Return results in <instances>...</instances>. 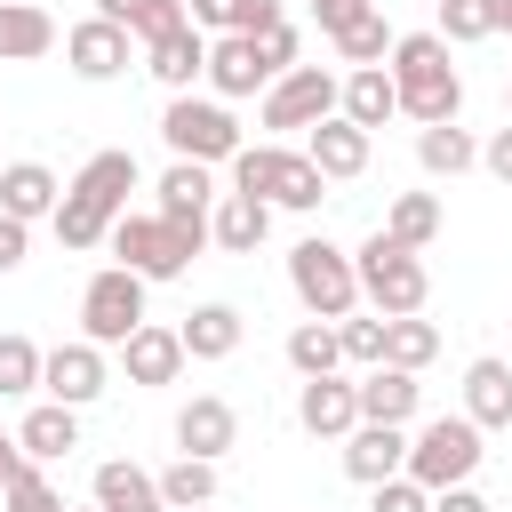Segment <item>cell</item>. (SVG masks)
Returning a JSON list of instances; mask_svg holds the SVG:
<instances>
[{
  "label": "cell",
  "mask_w": 512,
  "mask_h": 512,
  "mask_svg": "<svg viewBox=\"0 0 512 512\" xmlns=\"http://www.w3.org/2000/svg\"><path fill=\"white\" fill-rule=\"evenodd\" d=\"M184 8H192L200 32H272V24H288L280 0H184Z\"/></svg>",
  "instance_id": "31"
},
{
  "label": "cell",
  "mask_w": 512,
  "mask_h": 512,
  "mask_svg": "<svg viewBox=\"0 0 512 512\" xmlns=\"http://www.w3.org/2000/svg\"><path fill=\"white\" fill-rule=\"evenodd\" d=\"M496 32H512V0H496Z\"/></svg>",
  "instance_id": "50"
},
{
  "label": "cell",
  "mask_w": 512,
  "mask_h": 512,
  "mask_svg": "<svg viewBox=\"0 0 512 512\" xmlns=\"http://www.w3.org/2000/svg\"><path fill=\"white\" fill-rule=\"evenodd\" d=\"M144 272H128V264H104V272H88V288H80V336L88 344H104V352H120L152 312H144Z\"/></svg>",
  "instance_id": "8"
},
{
  "label": "cell",
  "mask_w": 512,
  "mask_h": 512,
  "mask_svg": "<svg viewBox=\"0 0 512 512\" xmlns=\"http://www.w3.org/2000/svg\"><path fill=\"white\" fill-rule=\"evenodd\" d=\"M16 464H24V440H16V432H0V488L16 480Z\"/></svg>",
  "instance_id": "48"
},
{
  "label": "cell",
  "mask_w": 512,
  "mask_h": 512,
  "mask_svg": "<svg viewBox=\"0 0 512 512\" xmlns=\"http://www.w3.org/2000/svg\"><path fill=\"white\" fill-rule=\"evenodd\" d=\"M288 368H296V376H336V368H344L336 320H312V312H304V320L288 328Z\"/></svg>",
  "instance_id": "30"
},
{
  "label": "cell",
  "mask_w": 512,
  "mask_h": 512,
  "mask_svg": "<svg viewBox=\"0 0 512 512\" xmlns=\"http://www.w3.org/2000/svg\"><path fill=\"white\" fill-rule=\"evenodd\" d=\"M64 512H104V504H96V496H88V504H64Z\"/></svg>",
  "instance_id": "51"
},
{
  "label": "cell",
  "mask_w": 512,
  "mask_h": 512,
  "mask_svg": "<svg viewBox=\"0 0 512 512\" xmlns=\"http://www.w3.org/2000/svg\"><path fill=\"white\" fill-rule=\"evenodd\" d=\"M320 200H328V176L304 160V144H288V152H280V176H272V208H296V216H312Z\"/></svg>",
  "instance_id": "32"
},
{
  "label": "cell",
  "mask_w": 512,
  "mask_h": 512,
  "mask_svg": "<svg viewBox=\"0 0 512 512\" xmlns=\"http://www.w3.org/2000/svg\"><path fill=\"white\" fill-rule=\"evenodd\" d=\"M336 336H344V368H376L384 360V312H344Z\"/></svg>",
  "instance_id": "40"
},
{
  "label": "cell",
  "mask_w": 512,
  "mask_h": 512,
  "mask_svg": "<svg viewBox=\"0 0 512 512\" xmlns=\"http://www.w3.org/2000/svg\"><path fill=\"white\" fill-rule=\"evenodd\" d=\"M368 512H432V488H424V480H408V472H392V480H376V488H368Z\"/></svg>",
  "instance_id": "42"
},
{
  "label": "cell",
  "mask_w": 512,
  "mask_h": 512,
  "mask_svg": "<svg viewBox=\"0 0 512 512\" xmlns=\"http://www.w3.org/2000/svg\"><path fill=\"white\" fill-rule=\"evenodd\" d=\"M416 408H424L416 368H392V360L360 368V416H368V424H416Z\"/></svg>",
  "instance_id": "21"
},
{
  "label": "cell",
  "mask_w": 512,
  "mask_h": 512,
  "mask_svg": "<svg viewBox=\"0 0 512 512\" xmlns=\"http://www.w3.org/2000/svg\"><path fill=\"white\" fill-rule=\"evenodd\" d=\"M160 144H168V160L224 168L248 136H240V120H232L224 96H168V112H160Z\"/></svg>",
  "instance_id": "7"
},
{
  "label": "cell",
  "mask_w": 512,
  "mask_h": 512,
  "mask_svg": "<svg viewBox=\"0 0 512 512\" xmlns=\"http://www.w3.org/2000/svg\"><path fill=\"white\" fill-rule=\"evenodd\" d=\"M384 72H392V88H400V120L432 128V120H456V112H464V80H456L440 32H400L392 56H384Z\"/></svg>",
  "instance_id": "2"
},
{
  "label": "cell",
  "mask_w": 512,
  "mask_h": 512,
  "mask_svg": "<svg viewBox=\"0 0 512 512\" xmlns=\"http://www.w3.org/2000/svg\"><path fill=\"white\" fill-rule=\"evenodd\" d=\"M480 456H488V432H480L464 408H456V416H424V424L408 432V480H424L432 496L456 488V480H472Z\"/></svg>",
  "instance_id": "6"
},
{
  "label": "cell",
  "mask_w": 512,
  "mask_h": 512,
  "mask_svg": "<svg viewBox=\"0 0 512 512\" xmlns=\"http://www.w3.org/2000/svg\"><path fill=\"white\" fill-rule=\"evenodd\" d=\"M56 200H64V184H56L48 160H8V168H0V208H8V216L40 224V216H56Z\"/></svg>",
  "instance_id": "26"
},
{
  "label": "cell",
  "mask_w": 512,
  "mask_h": 512,
  "mask_svg": "<svg viewBox=\"0 0 512 512\" xmlns=\"http://www.w3.org/2000/svg\"><path fill=\"white\" fill-rule=\"evenodd\" d=\"M432 512H496V504H488L472 480H456V488H440V496H432Z\"/></svg>",
  "instance_id": "47"
},
{
  "label": "cell",
  "mask_w": 512,
  "mask_h": 512,
  "mask_svg": "<svg viewBox=\"0 0 512 512\" xmlns=\"http://www.w3.org/2000/svg\"><path fill=\"white\" fill-rule=\"evenodd\" d=\"M304 8H312V24H320V32L336 40V32H344V24H360V16L376 8V0H304Z\"/></svg>",
  "instance_id": "43"
},
{
  "label": "cell",
  "mask_w": 512,
  "mask_h": 512,
  "mask_svg": "<svg viewBox=\"0 0 512 512\" xmlns=\"http://www.w3.org/2000/svg\"><path fill=\"white\" fill-rule=\"evenodd\" d=\"M64 64H72V80L104 88V80H120V72L136 64V32L112 24V16H80V24L64 32Z\"/></svg>",
  "instance_id": "10"
},
{
  "label": "cell",
  "mask_w": 512,
  "mask_h": 512,
  "mask_svg": "<svg viewBox=\"0 0 512 512\" xmlns=\"http://www.w3.org/2000/svg\"><path fill=\"white\" fill-rule=\"evenodd\" d=\"M24 256H32V224H24V216H8V208H0V272H16V264H24Z\"/></svg>",
  "instance_id": "45"
},
{
  "label": "cell",
  "mask_w": 512,
  "mask_h": 512,
  "mask_svg": "<svg viewBox=\"0 0 512 512\" xmlns=\"http://www.w3.org/2000/svg\"><path fill=\"white\" fill-rule=\"evenodd\" d=\"M416 168L424 176H464V168H480V136L456 128V120H432V128H416Z\"/></svg>",
  "instance_id": "29"
},
{
  "label": "cell",
  "mask_w": 512,
  "mask_h": 512,
  "mask_svg": "<svg viewBox=\"0 0 512 512\" xmlns=\"http://www.w3.org/2000/svg\"><path fill=\"white\" fill-rule=\"evenodd\" d=\"M112 264H128V272H144L152 288L160 280H184V264L208 248V232H192V224H168L160 208H128L120 224H112Z\"/></svg>",
  "instance_id": "3"
},
{
  "label": "cell",
  "mask_w": 512,
  "mask_h": 512,
  "mask_svg": "<svg viewBox=\"0 0 512 512\" xmlns=\"http://www.w3.org/2000/svg\"><path fill=\"white\" fill-rule=\"evenodd\" d=\"M336 104H344V80H336V72H320V64H288V72L256 96V120H264L272 136H304V128H320Z\"/></svg>",
  "instance_id": "9"
},
{
  "label": "cell",
  "mask_w": 512,
  "mask_h": 512,
  "mask_svg": "<svg viewBox=\"0 0 512 512\" xmlns=\"http://www.w3.org/2000/svg\"><path fill=\"white\" fill-rule=\"evenodd\" d=\"M88 496H96L104 512H168L160 472H144V464H128V456H104L96 480H88Z\"/></svg>",
  "instance_id": "22"
},
{
  "label": "cell",
  "mask_w": 512,
  "mask_h": 512,
  "mask_svg": "<svg viewBox=\"0 0 512 512\" xmlns=\"http://www.w3.org/2000/svg\"><path fill=\"white\" fill-rule=\"evenodd\" d=\"M160 496H168V504H216V464H208V456H176V464L160 472Z\"/></svg>",
  "instance_id": "39"
},
{
  "label": "cell",
  "mask_w": 512,
  "mask_h": 512,
  "mask_svg": "<svg viewBox=\"0 0 512 512\" xmlns=\"http://www.w3.org/2000/svg\"><path fill=\"white\" fill-rule=\"evenodd\" d=\"M368 152H376V136H368L360 120H344V112H328L320 128H304V160H312L328 184H352V176H368Z\"/></svg>",
  "instance_id": "14"
},
{
  "label": "cell",
  "mask_w": 512,
  "mask_h": 512,
  "mask_svg": "<svg viewBox=\"0 0 512 512\" xmlns=\"http://www.w3.org/2000/svg\"><path fill=\"white\" fill-rule=\"evenodd\" d=\"M104 384H112V352H104V344H88V336L56 344V352H48V368H40V392H48V400H64V408L104 400Z\"/></svg>",
  "instance_id": "11"
},
{
  "label": "cell",
  "mask_w": 512,
  "mask_h": 512,
  "mask_svg": "<svg viewBox=\"0 0 512 512\" xmlns=\"http://www.w3.org/2000/svg\"><path fill=\"white\" fill-rule=\"evenodd\" d=\"M392 472H408V424H352L344 432V480H360V488H376V480H392Z\"/></svg>",
  "instance_id": "16"
},
{
  "label": "cell",
  "mask_w": 512,
  "mask_h": 512,
  "mask_svg": "<svg viewBox=\"0 0 512 512\" xmlns=\"http://www.w3.org/2000/svg\"><path fill=\"white\" fill-rule=\"evenodd\" d=\"M296 424L312 432V440H344L352 424H360V384L336 368V376H304L296 384Z\"/></svg>",
  "instance_id": "15"
},
{
  "label": "cell",
  "mask_w": 512,
  "mask_h": 512,
  "mask_svg": "<svg viewBox=\"0 0 512 512\" xmlns=\"http://www.w3.org/2000/svg\"><path fill=\"white\" fill-rule=\"evenodd\" d=\"M272 80H280V72L264 64L256 32H216V40H208V96L240 104V96H264Z\"/></svg>",
  "instance_id": "12"
},
{
  "label": "cell",
  "mask_w": 512,
  "mask_h": 512,
  "mask_svg": "<svg viewBox=\"0 0 512 512\" xmlns=\"http://www.w3.org/2000/svg\"><path fill=\"white\" fill-rule=\"evenodd\" d=\"M440 8V40L448 48H480V40H496V0H432Z\"/></svg>",
  "instance_id": "35"
},
{
  "label": "cell",
  "mask_w": 512,
  "mask_h": 512,
  "mask_svg": "<svg viewBox=\"0 0 512 512\" xmlns=\"http://www.w3.org/2000/svg\"><path fill=\"white\" fill-rule=\"evenodd\" d=\"M40 368H48V352L32 344V336H0V400H24V392H40Z\"/></svg>",
  "instance_id": "36"
},
{
  "label": "cell",
  "mask_w": 512,
  "mask_h": 512,
  "mask_svg": "<svg viewBox=\"0 0 512 512\" xmlns=\"http://www.w3.org/2000/svg\"><path fill=\"white\" fill-rule=\"evenodd\" d=\"M240 448V408L224 400V392H192L184 408H176V456H208V464H224Z\"/></svg>",
  "instance_id": "13"
},
{
  "label": "cell",
  "mask_w": 512,
  "mask_h": 512,
  "mask_svg": "<svg viewBox=\"0 0 512 512\" xmlns=\"http://www.w3.org/2000/svg\"><path fill=\"white\" fill-rule=\"evenodd\" d=\"M152 208H160L168 224L208 232V208H216V168H200V160H168V168H160V184H152Z\"/></svg>",
  "instance_id": "17"
},
{
  "label": "cell",
  "mask_w": 512,
  "mask_h": 512,
  "mask_svg": "<svg viewBox=\"0 0 512 512\" xmlns=\"http://www.w3.org/2000/svg\"><path fill=\"white\" fill-rule=\"evenodd\" d=\"M352 264H360V304L368 312H384V320H400V312H424V296H432V272H424V248H400L384 224L352 248Z\"/></svg>",
  "instance_id": "4"
},
{
  "label": "cell",
  "mask_w": 512,
  "mask_h": 512,
  "mask_svg": "<svg viewBox=\"0 0 512 512\" xmlns=\"http://www.w3.org/2000/svg\"><path fill=\"white\" fill-rule=\"evenodd\" d=\"M184 336L176 328H160V320H144L128 344H120V368H128V384H144V392H160V384H176L184 376Z\"/></svg>",
  "instance_id": "18"
},
{
  "label": "cell",
  "mask_w": 512,
  "mask_h": 512,
  "mask_svg": "<svg viewBox=\"0 0 512 512\" xmlns=\"http://www.w3.org/2000/svg\"><path fill=\"white\" fill-rule=\"evenodd\" d=\"M392 40H400V32L384 24V8H368V16H360V24H344L328 48H336L344 64H384V56H392Z\"/></svg>",
  "instance_id": "37"
},
{
  "label": "cell",
  "mask_w": 512,
  "mask_h": 512,
  "mask_svg": "<svg viewBox=\"0 0 512 512\" xmlns=\"http://www.w3.org/2000/svg\"><path fill=\"white\" fill-rule=\"evenodd\" d=\"M96 16H112V24H128V16H136V0H96Z\"/></svg>",
  "instance_id": "49"
},
{
  "label": "cell",
  "mask_w": 512,
  "mask_h": 512,
  "mask_svg": "<svg viewBox=\"0 0 512 512\" xmlns=\"http://www.w3.org/2000/svg\"><path fill=\"white\" fill-rule=\"evenodd\" d=\"M192 24V8L184 0H136V16H128V32H136V48H152V40H168V32H184Z\"/></svg>",
  "instance_id": "41"
},
{
  "label": "cell",
  "mask_w": 512,
  "mask_h": 512,
  "mask_svg": "<svg viewBox=\"0 0 512 512\" xmlns=\"http://www.w3.org/2000/svg\"><path fill=\"white\" fill-rule=\"evenodd\" d=\"M168 512H208V504H168Z\"/></svg>",
  "instance_id": "52"
},
{
  "label": "cell",
  "mask_w": 512,
  "mask_h": 512,
  "mask_svg": "<svg viewBox=\"0 0 512 512\" xmlns=\"http://www.w3.org/2000/svg\"><path fill=\"white\" fill-rule=\"evenodd\" d=\"M144 72H152L168 96H192V88L208 80V32H200V24H184V32L152 40V48H144Z\"/></svg>",
  "instance_id": "19"
},
{
  "label": "cell",
  "mask_w": 512,
  "mask_h": 512,
  "mask_svg": "<svg viewBox=\"0 0 512 512\" xmlns=\"http://www.w3.org/2000/svg\"><path fill=\"white\" fill-rule=\"evenodd\" d=\"M288 288H296V304H304L312 320L360 312V264H352V248H336V240H320V232L288 248Z\"/></svg>",
  "instance_id": "5"
},
{
  "label": "cell",
  "mask_w": 512,
  "mask_h": 512,
  "mask_svg": "<svg viewBox=\"0 0 512 512\" xmlns=\"http://www.w3.org/2000/svg\"><path fill=\"white\" fill-rule=\"evenodd\" d=\"M264 232H272V200H256V192H216V208H208V240H216L224 256H256Z\"/></svg>",
  "instance_id": "20"
},
{
  "label": "cell",
  "mask_w": 512,
  "mask_h": 512,
  "mask_svg": "<svg viewBox=\"0 0 512 512\" xmlns=\"http://www.w3.org/2000/svg\"><path fill=\"white\" fill-rule=\"evenodd\" d=\"M384 232H392L400 248H432V240H440V192H392Z\"/></svg>",
  "instance_id": "33"
},
{
  "label": "cell",
  "mask_w": 512,
  "mask_h": 512,
  "mask_svg": "<svg viewBox=\"0 0 512 512\" xmlns=\"http://www.w3.org/2000/svg\"><path fill=\"white\" fill-rule=\"evenodd\" d=\"M256 48H264V64H272V72H288V64H296V48H304V32H296V24H272V32H256Z\"/></svg>",
  "instance_id": "44"
},
{
  "label": "cell",
  "mask_w": 512,
  "mask_h": 512,
  "mask_svg": "<svg viewBox=\"0 0 512 512\" xmlns=\"http://www.w3.org/2000/svg\"><path fill=\"white\" fill-rule=\"evenodd\" d=\"M464 416H472L480 432H504V424H512V360L480 352V360L464 368Z\"/></svg>",
  "instance_id": "25"
},
{
  "label": "cell",
  "mask_w": 512,
  "mask_h": 512,
  "mask_svg": "<svg viewBox=\"0 0 512 512\" xmlns=\"http://www.w3.org/2000/svg\"><path fill=\"white\" fill-rule=\"evenodd\" d=\"M56 48V16L40 0H0V64H40Z\"/></svg>",
  "instance_id": "27"
},
{
  "label": "cell",
  "mask_w": 512,
  "mask_h": 512,
  "mask_svg": "<svg viewBox=\"0 0 512 512\" xmlns=\"http://www.w3.org/2000/svg\"><path fill=\"white\" fill-rule=\"evenodd\" d=\"M0 512H64V496H56V480H48V464H16V480L0 488Z\"/></svg>",
  "instance_id": "38"
},
{
  "label": "cell",
  "mask_w": 512,
  "mask_h": 512,
  "mask_svg": "<svg viewBox=\"0 0 512 512\" xmlns=\"http://www.w3.org/2000/svg\"><path fill=\"white\" fill-rule=\"evenodd\" d=\"M384 360H392V368H416V376H424V368L440 360V328H432L424 312H400V320H384Z\"/></svg>",
  "instance_id": "34"
},
{
  "label": "cell",
  "mask_w": 512,
  "mask_h": 512,
  "mask_svg": "<svg viewBox=\"0 0 512 512\" xmlns=\"http://www.w3.org/2000/svg\"><path fill=\"white\" fill-rule=\"evenodd\" d=\"M504 112H512V88H504Z\"/></svg>",
  "instance_id": "53"
},
{
  "label": "cell",
  "mask_w": 512,
  "mask_h": 512,
  "mask_svg": "<svg viewBox=\"0 0 512 512\" xmlns=\"http://www.w3.org/2000/svg\"><path fill=\"white\" fill-rule=\"evenodd\" d=\"M128 192H136V152H88L80 160V176L64 184V200H56V240L72 248V256H88V248H104L112 240V224L128 216Z\"/></svg>",
  "instance_id": "1"
},
{
  "label": "cell",
  "mask_w": 512,
  "mask_h": 512,
  "mask_svg": "<svg viewBox=\"0 0 512 512\" xmlns=\"http://www.w3.org/2000/svg\"><path fill=\"white\" fill-rule=\"evenodd\" d=\"M344 120H360L368 136L384 128V120H400V88H392V72L384 64H352L344 72V104H336Z\"/></svg>",
  "instance_id": "28"
},
{
  "label": "cell",
  "mask_w": 512,
  "mask_h": 512,
  "mask_svg": "<svg viewBox=\"0 0 512 512\" xmlns=\"http://www.w3.org/2000/svg\"><path fill=\"white\" fill-rule=\"evenodd\" d=\"M16 440H24L32 464H64V456L80 448V408H64V400H32L24 424H16Z\"/></svg>",
  "instance_id": "24"
},
{
  "label": "cell",
  "mask_w": 512,
  "mask_h": 512,
  "mask_svg": "<svg viewBox=\"0 0 512 512\" xmlns=\"http://www.w3.org/2000/svg\"><path fill=\"white\" fill-rule=\"evenodd\" d=\"M176 336H184V352L192 360H232L240 352V336H248V320H240V304H192L184 320H176Z\"/></svg>",
  "instance_id": "23"
},
{
  "label": "cell",
  "mask_w": 512,
  "mask_h": 512,
  "mask_svg": "<svg viewBox=\"0 0 512 512\" xmlns=\"http://www.w3.org/2000/svg\"><path fill=\"white\" fill-rule=\"evenodd\" d=\"M480 168H488L496 184H512V120H504V128H496V136L480 144Z\"/></svg>",
  "instance_id": "46"
}]
</instances>
